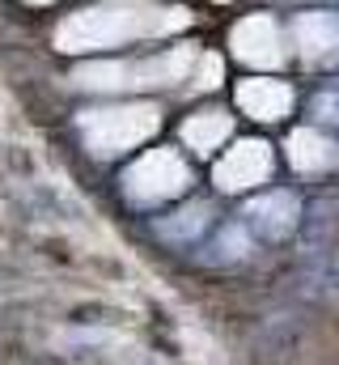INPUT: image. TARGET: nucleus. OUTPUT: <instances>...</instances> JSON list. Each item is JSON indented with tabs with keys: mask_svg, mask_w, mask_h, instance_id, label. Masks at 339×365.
<instances>
[{
	"mask_svg": "<svg viewBox=\"0 0 339 365\" xmlns=\"http://www.w3.org/2000/svg\"><path fill=\"white\" fill-rule=\"evenodd\" d=\"M251 217L267 238H284L297 225V200L288 191H271V195H263V200L251 204Z\"/></svg>",
	"mask_w": 339,
	"mask_h": 365,
	"instance_id": "9d476101",
	"label": "nucleus"
},
{
	"mask_svg": "<svg viewBox=\"0 0 339 365\" xmlns=\"http://www.w3.org/2000/svg\"><path fill=\"white\" fill-rule=\"evenodd\" d=\"M191 182L187 162L174 149H153L145 158H136V166H127L123 175V191L132 204H162L170 195H182Z\"/></svg>",
	"mask_w": 339,
	"mask_h": 365,
	"instance_id": "20e7f679",
	"label": "nucleus"
},
{
	"mask_svg": "<svg viewBox=\"0 0 339 365\" xmlns=\"http://www.w3.org/2000/svg\"><path fill=\"white\" fill-rule=\"evenodd\" d=\"M339 158L335 140H327L323 132H314V128H301V132H293L288 136V162L297 166V170H306V175H318V170H331Z\"/></svg>",
	"mask_w": 339,
	"mask_h": 365,
	"instance_id": "1a4fd4ad",
	"label": "nucleus"
},
{
	"mask_svg": "<svg viewBox=\"0 0 339 365\" xmlns=\"http://www.w3.org/2000/svg\"><path fill=\"white\" fill-rule=\"evenodd\" d=\"M267 175H271V145L238 140V149H229L217 166V187L221 191H246L254 182H267Z\"/></svg>",
	"mask_w": 339,
	"mask_h": 365,
	"instance_id": "423d86ee",
	"label": "nucleus"
},
{
	"mask_svg": "<svg viewBox=\"0 0 339 365\" xmlns=\"http://www.w3.org/2000/svg\"><path fill=\"white\" fill-rule=\"evenodd\" d=\"M229 115H221V110H199V115H191L187 123H182V140L191 145V149H199V153H208V149H217L225 136H229Z\"/></svg>",
	"mask_w": 339,
	"mask_h": 365,
	"instance_id": "9b49d317",
	"label": "nucleus"
},
{
	"mask_svg": "<svg viewBox=\"0 0 339 365\" xmlns=\"http://www.w3.org/2000/svg\"><path fill=\"white\" fill-rule=\"evenodd\" d=\"M293 38L306 60H335L339 56V13H301L293 21Z\"/></svg>",
	"mask_w": 339,
	"mask_h": 365,
	"instance_id": "0eeeda50",
	"label": "nucleus"
},
{
	"mask_svg": "<svg viewBox=\"0 0 339 365\" xmlns=\"http://www.w3.org/2000/svg\"><path fill=\"white\" fill-rule=\"evenodd\" d=\"M191 17L187 9H166L153 0H106L73 13L68 21H60L56 30V47L60 51H102V47H119L127 38H149V34H170L182 30Z\"/></svg>",
	"mask_w": 339,
	"mask_h": 365,
	"instance_id": "f257e3e1",
	"label": "nucleus"
},
{
	"mask_svg": "<svg viewBox=\"0 0 339 365\" xmlns=\"http://www.w3.org/2000/svg\"><path fill=\"white\" fill-rule=\"evenodd\" d=\"M195 64L191 47H170L162 56L149 60H106V64H85L77 68V86L81 90H149V86H174L187 77V68Z\"/></svg>",
	"mask_w": 339,
	"mask_h": 365,
	"instance_id": "f03ea898",
	"label": "nucleus"
},
{
	"mask_svg": "<svg viewBox=\"0 0 339 365\" xmlns=\"http://www.w3.org/2000/svg\"><path fill=\"white\" fill-rule=\"evenodd\" d=\"M238 106H242L251 119L276 123V119L288 115V106H293V90H288L284 81H271V77L242 81V86H238Z\"/></svg>",
	"mask_w": 339,
	"mask_h": 365,
	"instance_id": "6e6552de",
	"label": "nucleus"
},
{
	"mask_svg": "<svg viewBox=\"0 0 339 365\" xmlns=\"http://www.w3.org/2000/svg\"><path fill=\"white\" fill-rule=\"evenodd\" d=\"M162 123V110L153 102H127V106H102L81 115V136L98 158H115L123 149H136L149 140Z\"/></svg>",
	"mask_w": 339,
	"mask_h": 365,
	"instance_id": "7ed1b4c3",
	"label": "nucleus"
},
{
	"mask_svg": "<svg viewBox=\"0 0 339 365\" xmlns=\"http://www.w3.org/2000/svg\"><path fill=\"white\" fill-rule=\"evenodd\" d=\"M204 225H208V208H204V204H191V208H182L174 221L162 225V234H170V238H191V234H199Z\"/></svg>",
	"mask_w": 339,
	"mask_h": 365,
	"instance_id": "f8f14e48",
	"label": "nucleus"
},
{
	"mask_svg": "<svg viewBox=\"0 0 339 365\" xmlns=\"http://www.w3.org/2000/svg\"><path fill=\"white\" fill-rule=\"evenodd\" d=\"M26 4H51V0H26Z\"/></svg>",
	"mask_w": 339,
	"mask_h": 365,
	"instance_id": "4468645a",
	"label": "nucleus"
},
{
	"mask_svg": "<svg viewBox=\"0 0 339 365\" xmlns=\"http://www.w3.org/2000/svg\"><path fill=\"white\" fill-rule=\"evenodd\" d=\"M238 60H246L254 68H276L284 60V43H280V26L271 21V13H251L234 26L229 34Z\"/></svg>",
	"mask_w": 339,
	"mask_h": 365,
	"instance_id": "39448f33",
	"label": "nucleus"
},
{
	"mask_svg": "<svg viewBox=\"0 0 339 365\" xmlns=\"http://www.w3.org/2000/svg\"><path fill=\"white\" fill-rule=\"evenodd\" d=\"M195 77H199V81H195L199 90H217V86H221V60H217V56H204V60L195 64Z\"/></svg>",
	"mask_w": 339,
	"mask_h": 365,
	"instance_id": "ddd939ff",
	"label": "nucleus"
}]
</instances>
